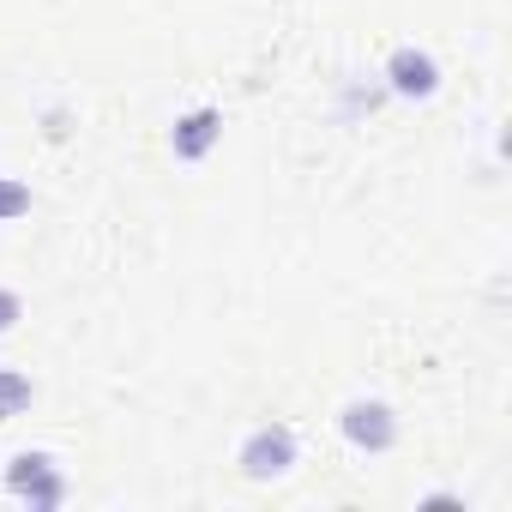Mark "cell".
I'll use <instances>...</instances> for the list:
<instances>
[{
    "instance_id": "1",
    "label": "cell",
    "mask_w": 512,
    "mask_h": 512,
    "mask_svg": "<svg viewBox=\"0 0 512 512\" xmlns=\"http://www.w3.org/2000/svg\"><path fill=\"white\" fill-rule=\"evenodd\" d=\"M7 488H13L31 512H43V506H61V500H67V476H61V464H55L49 452H19V458L7 464Z\"/></svg>"
},
{
    "instance_id": "2",
    "label": "cell",
    "mask_w": 512,
    "mask_h": 512,
    "mask_svg": "<svg viewBox=\"0 0 512 512\" xmlns=\"http://www.w3.org/2000/svg\"><path fill=\"white\" fill-rule=\"evenodd\" d=\"M290 464H296V434L284 422H260V428L241 440V476H253V482H272Z\"/></svg>"
},
{
    "instance_id": "3",
    "label": "cell",
    "mask_w": 512,
    "mask_h": 512,
    "mask_svg": "<svg viewBox=\"0 0 512 512\" xmlns=\"http://www.w3.org/2000/svg\"><path fill=\"white\" fill-rule=\"evenodd\" d=\"M344 440L356 446V452H386L392 440H398V422H392V410L380 404V398H356V404H344Z\"/></svg>"
},
{
    "instance_id": "4",
    "label": "cell",
    "mask_w": 512,
    "mask_h": 512,
    "mask_svg": "<svg viewBox=\"0 0 512 512\" xmlns=\"http://www.w3.org/2000/svg\"><path fill=\"white\" fill-rule=\"evenodd\" d=\"M386 79H392V91L410 97V103H422V97L440 91V67H434V55H422V49H398V55L386 61Z\"/></svg>"
},
{
    "instance_id": "5",
    "label": "cell",
    "mask_w": 512,
    "mask_h": 512,
    "mask_svg": "<svg viewBox=\"0 0 512 512\" xmlns=\"http://www.w3.org/2000/svg\"><path fill=\"white\" fill-rule=\"evenodd\" d=\"M223 139V115L217 109H193V115H181L175 121V133H169V145H175V157L181 163H199V157H211V145Z\"/></svg>"
},
{
    "instance_id": "6",
    "label": "cell",
    "mask_w": 512,
    "mask_h": 512,
    "mask_svg": "<svg viewBox=\"0 0 512 512\" xmlns=\"http://www.w3.org/2000/svg\"><path fill=\"white\" fill-rule=\"evenodd\" d=\"M19 410H31V380L19 368H0V422H13Z\"/></svg>"
},
{
    "instance_id": "7",
    "label": "cell",
    "mask_w": 512,
    "mask_h": 512,
    "mask_svg": "<svg viewBox=\"0 0 512 512\" xmlns=\"http://www.w3.org/2000/svg\"><path fill=\"white\" fill-rule=\"evenodd\" d=\"M31 211V187L13 181V175H0V223H19Z\"/></svg>"
},
{
    "instance_id": "8",
    "label": "cell",
    "mask_w": 512,
    "mask_h": 512,
    "mask_svg": "<svg viewBox=\"0 0 512 512\" xmlns=\"http://www.w3.org/2000/svg\"><path fill=\"white\" fill-rule=\"evenodd\" d=\"M25 320V302H19V290H0V332H13Z\"/></svg>"
}]
</instances>
